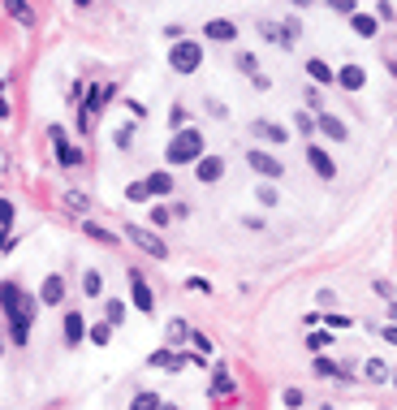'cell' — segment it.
I'll use <instances>...</instances> for the list:
<instances>
[{
    "mask_svg": "<svg viewBox=\"0 0 397 410\" xmlns=\"http://www.w3.org/2000/svg\"><path fill=\"white\" fill-rule=\"evenodd\" d=\"M0 303H5V311H9V320H13V341H18V346H26V320H35V303L30 298H22L18 294V285H0Z\"/></svg>",
    "mask_w": 397,
    "mask_h": 410,
    "instance_id": "6da1fadb",
    "label": "cell"
},
{
    "mask_svg": "<svg viewBox=\"0 0 397 410\" xmlns=\"http://www.w3.org/2000/svg\"><path fill=\"white\" fill-rule=\"evenodd\" d=\"M169 164H190V160H203V134L199 130H182V134H173L169 139Z\"/></svg>",
    "mask_w": 397,
    "mask_h": 410,
    "instance_id": "7a4b0ae2",
    "label": "cell"
},
{
    "mask_svg": "<svg viewBox=\"0 0 397 410\" xmlns=\"http://www.w3.org/2000/svg\"><path fill=\"white\" fill-rule=\"evenodd\" d=\"M169 65H173L178 74H195L199 65H203V48H199V43H190V39L173 43V52H169Z\"/></svg>",
    "mask_w": 397,
    "mask_h": 410,
    "instance_id": "3957f363",
    "label": "cell"
},
{
    "mask_svg": "<svg viewBox=\"0 0 397 410\" xmlns=\"http://www.w3.org/2000/svg\"><path fill=\"white\" fill-rule=\"evenodd\" d=\"M125 238H130L134 246H142V251H147L151 259H169V246H164L160 238H155L151 229H138V225H130V229H125Z\"/></svg>",
    "mask_w": 397,
    "mask_h": 410,
    "instance_id": "277c9868",
    "label": "cell"
},
{
    "mask_svg": "<svg viewBox=\"0 0 397 410\" xmlns=\"http://www.w3.org/2000/svg\"><path fill=\"white\" fill-rule=\"evenodd\" d=\"M246 164H250L259 177H281V173H285V164H281L277 156H268V152H246Z\"/></svg>",
    "mask_w": 397,
    "mask_h": 410,
    "instance_id": "5b68a950",
    "label": "cell"
},
{
    "mask_svg": "<svg viewBox=\"0 0 397 410\" xmlns=\"http://www.w3.org/2000/svg\"><path fill=\"white\" fill-rule=\"evenodd\" d=\"M130 294H134V307L142 311V316H151V311H155L151 289H147V281H142V272H138V268H130Z\"/></svg>",
    "mask_w": 397,
    "mask_h": 410,
    "instance_id": "8992f818",
    "label": "cell"
},
{
    "mask_svg": "<svg viewBox=\"0 0 397 410\" xmlns=\"http://www.w3.org/2000/svg\"><path fill=\"white\" fill-rule=\"evenodd\" d=\"M220 173H225V160H220V156H203V160L195 164V177H199V182H220Z\"/></svg>",
    "mask_w": 397,
    "mask_h": 410,
    "instance_id": "52a82bcc",
    "label": "cell"
},
{
    "mask_svg": "<svg viewBox=\"0 0 397 410\" xmlns=\"http://www.w3.org/2000/svg\"><path fill=\"white\" fill-rule=\"evenodd\" d=\"M39 298H43L47 307H56L61 298H65V276H61V272H52V276H47V281H43V289H39Z\"/></svg>",
    "mask_w": 397,
    "mask_h": 410,
    "instance_id": "ba28073f",
    "label": "cell"
},
{
    "mask_svg": "<svg viewBox=\"0 0 397 410\" xmlns=\"http://www.w3.org/2000/svg\"><path fill=\"white\" fill-rule=\"evenodd\" d=\"M203 35H208V39H216V43H229V39H237V26L233 22H208V26H203Z\"/></svg>",
    "mask_w": 397,
    "mask_h": 410,
    "instance_id": "9c48e42d",
    "label": "cell"
},
{
    "mask_svg": "<svg viewBox=\"0 0 397 410\" xmlns=\"http://www.w3.org/2000/svg\"><path fill=\"white\" fill-rule=\"evenodd\" d=\"M250 130H255V139H268V143H285V139H290L285 125H277V121H255Z\"/></svg>",
    "mask_w": 397,
    "mask_h": 410,
    "instance_id": "30bf717a",
    "label": "cell"
},
{
    "mask_svg": "<svg viewBox=\"0 0 397 410\" xmlns=\"http://www.w3.org/2000/svg\"><path fill=\"white\" fill-rule=\"evenodd\" d=\"M307 156H311V164H315V173H320V177H337V164L328 160V152H320V147H307Z\"/></svg>",
    "mask_w": 397,
    "mask_h": 410,
    "instance_id": "8fae6325",
    "label": "cell"
},
{
    "mask_svg": "<svg viewBox=\"0 0 397 410\" xmlns=\"http://www.w3.org/2000/svg\"><path fill=\"white\" fill-rule=\"evenodd\" d=\"M337 82H341V87H345V91H358V87H363V82H367V74H363V70H358V65H341V74H337Z\"/></svg>",
    "mask_w": 397,
    "mask_h": 410,
    "instance_id": "7c38bea8",
    "label": "cell"
},
{
    "mask_svg": "<svg viewBox=\"0 0 397 410\" xmlns=\"http://www.w3.org/2000/svg\"><path fill=\"white\" fill-rule=\"evenodd\" d=\"M83 337H87V324H83L78 311H69V316H65V341H69V346H78Z\"/></svg>",
    "mask_w": 397,
    "mask_h": 410,
    "instance_id": "4fadbf2b",
    "label": "cell"
},
{
    "mask_svg": "<svg viewBox=\"0 0 397 410\" xmlns=\"http://www.w3.org/2000/svg\"><path fill=\"white\" fill-rule=\"evenodd\" d=\"M151 363H155V367H169V371H182V367H186V354H173V350H155V354H151Z\"/></svg>",
    "mask_w": 397,
    "mask_h": 410,
    "instance_id": "5bb4252c",
    "label": "cell"
},
{
    "mask_svg": "<svg viewBox=\"0 0 397 410\" xmlns=\"http://www.w3.org/2000/svg\"><path fill=\"white\" fill-rule=\"evenodd\" d=\"M315 125H320L328 139H337V143L345 139V121H337V117H315Z\"/></svg>",
    "mask_w": 397,
    "mask_h": 410,
    "instance_id": "9a60e30c",
    "label": "cell"
},
{
    "mask_svg": "<svg viewBox=\"0 0 397 410\" xmlns=\"http://www.w3.org/2000/svg\"><path fill=\"white\" fill-rule=\"evenodd\" d=\"M52 134H56V156H61V164H78V160H83V156H78V147H69L65 139H61V130H52Z\"/></svg>",
    "mask_w": 397,
    "mask_h": 410,
    "instance_id": "2e32d148",
    "label": "cell"
},
{
    "mask_svg": "<svg viewBox=\"0 0 397 410\" xmlns=\"http://www.w3.org/2000/svg\"><path fill=\"white\" fill-rule=\"evenodd\" d=\"M108 95H113V87H91V100H87V112H104Z\"/></svg>",
    "mask_w": 397,
    "mask_h": 410,
    "instance_id": "e0dca14e",
    "label": "cell"
},
{
    "mask_svg": "<svg viewBox=\"0 0 397 410\" xmlns=\"http://www.w3.org/2000/svg\"><path fill=\"white\" fill-rule=\"evenodd\" d=\"M147 190H151V194H169V190H173V173H151V177H147Z\"/></svg>",
    "mask_w": 397,
    "mask_h": 410,
    "instance_id": "ac0fdd59",
    "label": "cell"
},
{
    "mask_svg": "<svg viewBox=\"0 0 397 410\" xmlns=\"http://www.w3.org/2000/svg\"><path fill=\"white\" fill-rule=\"evenodd\" d=\"M225 393H233V380L225 367H216V380H212V398H225Z\"/></svg>",
    "mask_w": 397,
    "mask_h": 410,
    "instance_id": "d6986e66",
    "label": "cell"
},
{
    "mask_svg": "<svg viewBox=\"0 0 397 410\" xmlns=\"http://www.w3.org/2000/svg\"><path fill=\"white\" fill-rule=\"evenodd\" d=\"M307 74H311L315 82H328V78H337V74L328 70V61H320V57H315V61H307Z\"/></svg>",
    "mask_w": 397,
    "mask_h": 410,
    "instance_id": "ffe728a7",
    "label": "cell"
},
{
    "mask_svg": "<svg viewBox=\"0 0 397 410\" xmlns=\"http://www.w3.org/2000/svg\"><path fill=\"white\" fill-rule=\"evenodd\" d=\"M354 30H358L363 39H372V35H376L380 26H376V18H367V13H354Z\"/></svg>",
    "mask_w": 397,
    "mask_h": 410,
    "instance_id": "44dd1931",
    "label": "cell"
},
{
    "mask_svg": "<svg viewBox=\"0 0 397 410\" xmlns=\"http://www.w3.org/2000/svg\"><path fill=\"white\" fill-rule=\"evenodd\" d=\"M130 410H160V398H155V393H138L130 402Z\"/></svg>",
    "mask_w": 397,
    "mask_h": 410,
    "instance_id": "7402d4cb",
    "label": "cell"
},
{
    "mask_svg": "<svg viewBox=\"0 0 397 410\" xmlns=\"http://www.w3.org/2000/svg\"><path fill=\"white\" fill-rule=\"evenodd\" d=\"M147 182H130V186H125V199H130V203H142V199H147Z\"/></svg>",
    "mask_w": 397,
    "mask_h": 410,
    "instance_id": "603a6c76",
    "label": "cell"
},
{
    "mask_svg": "<svg viewBox=\"0 0 397 410\" xmlns=\"http://www.w3.org/2000/svg\"><path fill=\"white\" fill-rule=\"evenodd\" d=\"M108 333H113V324H95V328H87V337L95 341V346H108Z\"/></svg>",
    "mask_w": 397,
    "mask_h": 410,
    "instance_id": "cb8c5ba5",
    "label": "cell"
},
{
    "mask_svg": "<svg viewBox=\"0 0 397 410\" xmlns=\"http://www.w3.org/2000/svg\"><path fill=\"white\" fill-rule=\"evenodd\" d=\"M315 371H320L324 380H337V376H341V367H337V363H328V358H315Z\"/></svg>",
    "mask_w": 397,
    "mask_h": 410,
    "instance_id": "d4e9b609",
    "label": "cell"
},
{
    "mask_svg": "<svg viewBox=\"0 0 397 410\" xmlns=\"http://www.w3.org/2000/svg\"><path fill=\"white\" fill-rule=\"evenodd\" d=\"M190 346H195V354H199V358H208V354H212V341L203 337V333H195V337H190Z\"/></svg>",
    "mask_w": 397,
    "mask_h": 410,
    "instance_id": "484cf974",
    "label": "cell"
},
{
    "mask_svg": "<svg viewBox=\"0 0 397 410\" xmlns=\"http://www.w3.org/2000/svg\"><path fill=\"white\" fill-rule=\"evenodd\" d=\"M237 65H242V74H250V78H259V61L250 57V52H242L237 57Z\"/></svg>",
    "mask_w": 397,
    "mask_h": 410,
    "instance_id": "4316f807",
    "label": "cell"
},
{
    "mask_svg": "<svg viewBox=\"0 0 397 410\" xmlns=\"http://www.w3.org/2000/svg\"><path fill=\"white\" fill-rule=\"evenodd\" d=\"M307 346H311L315 354H320L324 346H332V333H311V337H307Z\"/></svg>",
    "mask_w": 397,
    "mask_h": 410,
    "instance_id": "83f0119b",
    "label": "cell"
},
{
    "mask_svg": "<svg viewBox=\"0 0 397 410\" xmlns=\"http://www.w3.org/2000/svg\"><path fill=\"white\" fill-rule=\"evenodd\" d=\"M367 380H389V367L380 363V358H372V363H367Z\"/></svg>",
    "mask_w": 397,
    "mask_h": 410,
    "instance_id": "f1b7e54d",
    "label": "cell"
},
{
    "mask_svg": "<svg viewBox=\"0 0 397 410\" xmlns=\"http://www.w3.org/2000/svg\"><path fill=\"white\" fill-rule=\"evenodd\" d=\"M294 125L303 130V134H315V130H320V125H315V117H307V108H303V112H298V117H294Z\"/></svg>",
    "mask_w": 397,
    "mask_h": 410,
    "instance_id": "f546056e",
    "label": "cell"
},
{
    "mask_svg": "<svg viewBox=\"0 0 397 410\" xmlns=\"http://www.w3.org/2000/svg\"><path fill=\"white\" fill-rule=\"evenodd\" d=\"M65 203H69L74 212H87V194H83V190H65Z\"/></svg>",
    "mask_w": 397,
    "mask_h": 410,
    "instance_id": "4dcf8cb0",
    "label": "cell"
},
{
    "mask_svg": "<svg viewBox=\"0 0 397 410\" xmlns=\"http://www.w3.org/2000/svg\"><path fill=\"white\" fill-rule=\"evenodd\" d=\"M83 289H87V294H91V298H95V294H100V289H104V281H100V272H87V276H83Z\"/></svg>",
    "mask_w": 397,
    "mask_h": 410,
    "instance_id": "1f68e13d",
    "label": "cell"
},
{
    "mask_svg": "<svg viewBox=\"0 0 397 410\" xmlns=\"http://www.w3.org/2000/svg\"><path fill=\"white\" fill-rule=\"evenodd\" d=\"M259 203H264V207H272V203H281V194H277L272 186H259Z\"/></svg>",
    "mask_w": 397,
    "mask_h": 410,
    "instance_id": "d6a6232c",
    "label": "cell"
},
{
    "mask_svg": "<svg viewBox=\"0 0 397 410\" xmlns=\"http://www.w3.org/2000/svg\"><path fill=\"white\" fill-rule=\"evenodd\" d=\"M125 320V303H108V324H121Z\"/></svg>",
    "mask_w": 397,
    "mask_h": 410,
    "instance_id": "836d02e7",
    "label": "cell"
},
{
    "mask_svg": "<svg viewBox=\"0 0 397 410\" xmlns=\"http://www.w3.org/2000/svg\"><path fill=\"white\" fill-rule=\"evenodd\" d=\"M285 406L298 410V406H303V393H298V389H285Z\"/></svg>",
    "mask_w": 397,
    "mask_h": 410,
    "instance_id": "e575fe53",
    "label": "cell"
},
{
    "mask_svg": "<svg viewBox=\"0 0 397 410\" xmlns=\"http://www.w3.org/2000/svg\"><path fill=\"white\" fill-rule=\"evenodd\" d=\"M87 234H91L95 242H113V234H108V229H100V225H87Z\"/></svg>",
    "mask_w": 397,
    "mask_h": 410,
    "instance_id": "d590c367",
    "label": "cell"
},
{
    "mask_svg": "<svg viewBox=\"0 0 397 410\" xmlns=\"http://www.w3.org/2000/svg\"><path fill=\"white\" fill-rule=\"evenodd\" d=\"M9 221H13V203H0V229H9Z\"/></svg>",
    "mask_w": 397,
    "mask_h": 410,
    "instance_id": "8d00e7d4",
    "label": "cell"
},
{
    "mask_svg": "<svg viewBox=\"0 0 397 410\" xmlns=\"http://www.w3.org/2000/svg\"><path fill=\"white\" fill-rule=\"evenodd\" d=\"M186 285H190V289H199V294H208V289H212L208 281H203V276H190V281H186Z\"/></svg>",
    "mask_w": 397,
    "mask_h": 410,
    "instance_id": "74e56055",
    "label": "cell"
},
{
    "mask_svg": "<svg viewBox=\"0 0 397 410\" xmlns=\"http://www.w3.org/2000/svg\"><path fill=\"white\" fill-rule=\"evenodd\" d=\"M380 337L389 341V346H397V324H389V328H380Z\"/></svg>",
    "mask_w": 397,
    "mask_h": 410,
    "instance_id": "f35d334b",
    "label": "cell"
},
{
    "mask_svg": "<svg viewBox=\"0 0 397 410\" xmlns=\"http://www.w3.org/2000/svg\"><path fill=\"white\" fill-rule=\"evenodd\" d=\"M9 13H13V18H22V22H30V9L26 5H9Z\"/></svg>",
    "mask_w": 397,
    "mask_h": 410,
    "instance_id": "ab89813d",
    "label": "cell"
},
{
    "mask_svg": "<svg viewBox=\"0 0 397 410\" xmlns=\"http://www.w3.org/2000/svg\"><path fill=\"white\" fill-rule=\"evenodd\" d=\"M5 246H13V238H9V229H0V251H5Z\"/></svg>",
    "mask_w": 397,
    "mask_h": 410,
    "instance_id": "60d3db41",
    "label": "cell"
},
{
    "mask_svg": "<svg viewBox=\"0 0 397 410\" xmlns=\"http://www.w3.org/2000/svg\"><path fill=\"white\" fill-rule=\"evenodd\" d=\"M389 316H393V324H397V307H389Z\"/></svg>",
    "mask_w": 397,
    "mask_h": 410,
    "instance_id": "b9f144b4",
    "label": "cell"
},
{
    "mask_svg": "<svg viewBox=\"0 0 397 410\" xmlns=\"http://www.w3.org/2000/svg\"><path fill=\"white\" fill-rule=\"evenodd\" d=\"M160 410H178V406H160Z\"/></svg>",
    "mask_w": 397,
    "mask_h": 410,
    "instance_id": "7bdbcfd3",
    "label": "cell"
},
{
    "mask_svg": "<svg viewBox=\"0 0 397 410\" xmlns=\"http://www.w3.org/2000/svg\"><path fill=\"white\" fill-rule=\"evenodd\" d=\"M393 385H397V371H393Z\"/></svg>",
    "mask_w": 397,
    "mask_h": 410,
    "instance_id": "ee69618b",
    "label": "cell"
}]
</instances>
